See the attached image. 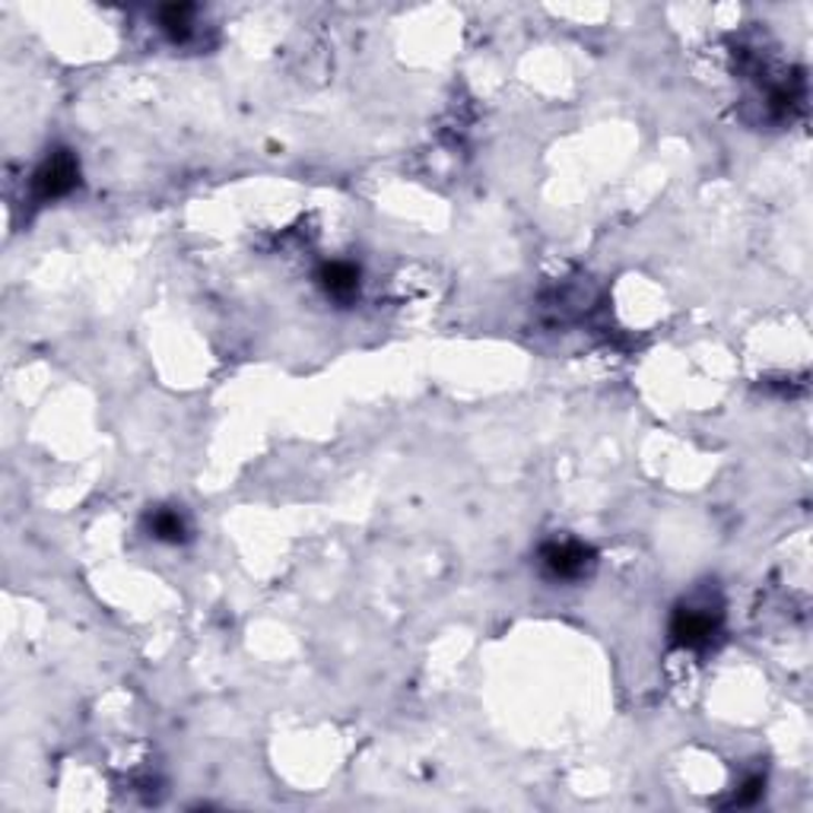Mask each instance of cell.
I'll return each instance as SVG.
<instances>
[{
	"mask_svg": "<svg viewBox=\"0 0 813 813\" xmlns=\"http://www.w3.org/2000/svg\"><path fill=\"white\" fill-rule=\"evenodd\" d=\"M76 185H80V159L68 146H58L54 153H49L45 163L32 175V194L42 204L68 197Z\"/></svg>",
	"mask_w": 813,
	"mask_h": 813,
	"instance_id": "obj_1",
	"label": "cell"
},
{
	"mask_svg": "<svg viewBox=\"0 0 813 813\" xmlns=\"http://www.w3.org/2000/svg\"><path fill=\"white\" fill-rule=\"evenodd\" d=\"M541 569L553 582H578L595 569V550L578 541H550L541 550Z\"/></svg>",
	"mask_w": 813,
	"mask_h": 813,
	"instance_id": "obj_2",
	"label": "cell"
},
{
	"mask_svg": "<svg viewBox=\"0 0 813 813\" xmlns=\"http://www.w3.org/2000/svg\"><path fill=\"white\" fill-rule=\"evenodd\" d=\"M718 636V614L709 607H677L670 620V639L680 648H709Z\"/></svg>",
	"mask_w": 813,
	"mask_h": 813,
	"instance_id": "obj_3",
	"label": "cell"
},
{
	"mask_svg": "<svg viewBox=\"0 0 813 813\" xmlns=\"http://www.w3.org/2000/svg\"><path fill=\"white\" fill-rule=\"evenodd\" d=\"M318 284L321 289L337 299V302H347V299H353L359 292V267L347 261H328L321 264V270H318Z\"/></svg>",
	"mask_w": 813,
	"mask_h": 813,
	"instance_id": "obj_4",
	"label": "cell"
},
{
	"mask_svg": "<svg viewBox=\"0 0 813 813\" xmlns=\"http://www.w3.org/2000/svg\"><path fill=\"white\" fill-rule=\"evenodd\" d=\"M146 531H150V537H156L163 544H185L188 541V522L175 508H153V512H146Z\"/></svg>",
	"mask_w": 813,
	"mask_h": 813,
	"instance_id": "obj_5",
	"label": "cell"
},
{
	"mask_svg": "<svg viewBox=\"0 0 813 813\" xmlns=\"http://www.w3.org/2000/svg\"><path fill=\"white\" fill-rule=\"evenodd\" d=\"M159 29L168 35V42H188L194 32V7L192 3H168L159 10Z\"/></svg>",
	"mask_w": 813,
	"mask_h": 813,
	"instance_id": "obj_6",
	"label": "cell"
}]
</instances>
